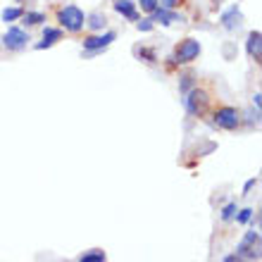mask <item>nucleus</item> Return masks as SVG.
Listing matches in <instances>:
<instances>
[{
	"mask_svg": "<svg viewBox=\"0 0 262 262\" xmlns=\"http://www.w3.org/2000/svg\"><path fill=\"white\" fill-rule=\"evenodd\" d=\"M191 79H193V76H191V74H186V76H181V83H179V89H181V93H186V91H188V86H191Z\"/></svg>",
	"mask_w": 262,
	"mask_h": 262,
	"instance_id": "4be33fe9",
	"label": "nucleus"
},
{
	"mask_svg": "<svg viewBox=\"0 0 262 262\" xmlns=\"http://www.w3.org/2000/svg\"><path fill=\"white\" fill-rule=\"evenodd\" d=\"M236 212H238V207H236V203H229L224 210H222V220L224 222H229V220H234L236 217Z\"/></svg>",
	"mask_w": 262,
	"mask_h": 262,
	"instance_id": "f3484780",
	"label": "nucleus"
},
{
	"mask_svg": "<svg viewBox=\"0 0 262 262\" xmlns=\"http://www.w3.org/2000/svg\"><path fill=\"white\" fill-rule=\"evenodd\" d=\"M150 14H152L150 19L152 21H160V24H174V21L179 19V17H177V12H174V10H167V7H155Z\"/></svg>",
	"mask_w": 262,
	"mask_h": 262,
	"instance_id": "9d476101",
	"label": "nucleus"
},
{
	"mask_svg": "<svg viewBox=\"0 0 262 262\" xmlns=\"http://www.w3.org/2000/svg\"><path fill=\"white\" fill-rule=\"evenodd\" d=\"M248 55L255 60V62H260L262 60V34L260 31H250V36H248Z\"/></svg>",
	"mask_w": 262,
	"mask_h": 262,
	"instance_id": "6e6552de",
	"label": "nucleus"
},
{
	"mask_svg": "<svg viewBox=\"0 0 262 262\" xmlns=\"http://www.w3.org/2000/svg\"><path fill=\"white\" fill-rule=\"evenodd\" d=\"M141 55H143V57H148V62H155V53H152V50H148V48H141Z\"/></svg>",
	"mask_w": 262,
	"mask_h": 262,
	"instance_id": "5701e85b",
	"label": "nucleus"
},
{
	"mask_svg": "<svg viewBox=\"0 0 262 262\" xmlns=\"http://www.w3.org/2000/svg\"><path fill=\"white\" fill-rule=\"evenodd\" d=\"M115 10L119 14H124L126 19L131 21H138V14H136V3H131V0H115Z\"/></svg>",
	"mask_w": 262,
	"mask_h": 262,
	"instance_id": "9b49d317",
	"label": "nucleus"
},
{
	"mask_svg": "<svg viewBox=\"0 0 262 262\" xmlns=\"http://www.w3.org/2000/svg\"><path fill=\"white\" fill-rule=\"evenodd\" d=\"M222 262H238V257H236V255H227V257H224V260H222Z\"/></svg>",
	"mask_w": 262,
	"mask_h": 262,
	"instance_id": "a878e982",
	"label": "nucleus"
},
{
	"mask_svg": "<svg viewBox=\"0 0 262 262\" xmlns=\"http://www.w3.org/2000/svg\"><path fill=\"white\" fill-rule=\"evenodd\" d=\"M255 184H257V179H250L248 184H246V188H243V191H246V193H248V191H250V188H253V186H255Z\"/></svg>",
	"mask_w": 262,
	"mask_h": 262,
	"instance_id": "393cba45",
	"label": "nucleus"
},
{
	"mask_svg": "<svg viewBox=\"0 0 262 262\" xmlns=\"http://www.w3.org/2000/svg\"><path fill=\"white\" fill-rule=\"evenodd\" d=\"M57 21H60V27L69 34H79L86 24V14H83L81 7L76 5H64L57 10Z\"/></svg>",
	"mask_w": 262,
	"mask_h": 262,
	"instance_id": "f257e3e1",
	"label": "nucleus"
},
{
	"mask_svg": "<svg viewBox=\"0 0 262 262\" xmlns=\"http://www.w3.org/2000/svg\"><path fill=\"white\" fill-rule=\"evenodd\" d=\"M198 55H200V43L195 38H184L174 48V55L169 60H172V64H188V62H193Z\"/></svg>",
	"mask_w": 262,
	"mask_h": 262,
	"instance_id": "20e7f679",
	"label": "nucleus"
},
{
	"mask_svg": "<svg viewBox=\"0 0 262 262\" xmlns=\"http://www.w3.org/2000/svg\"><path fill=\"white\" fill-rule=\"evenodd\" d=\"M238 17H241V14H238V7L234 5L227 14H224V17H222V24H224V29H234V27H238Z\"/></svg>",
	"mask_w": 262,
	"mask_h": 262,
	"instance_id": "ddd939ff",
	"label": "nucleus"
},
{
	"mask_svg": "<svg viewBox=\"0 0 262 262\" xmlns=\"http://www.w3.org/2000/svg\"><path fill=\"white\" fill-rule=\"evenodd\" d=\"M31 41L29 38V34L24 31V29L19 27H10L3 34V46H5L7 50H21V48H27V43Z\"/></svg>",
	"mask_w": 262,
	"mask_h": 262,
	"instance_id": "0eeeda50",
	"label": "nucleus"
},
{
	"mask_svg": "<svg viewBox=\"0 0 262 262\" xmlns=\"http://www.w3.org/2000/svg\"><path fill=\"white\" fill-rule=\"evenodd\" d=\"M162 3V7H167V10H174V7L184 5V0H160Z\"/></svg>",
	"mask_w": 262,
	"mask_h": 262,
	"instance_id": "412c9836",
	"label": "nucleus"
},
{
	"mask_svg": "<svg viewBox=\"0 0 262 262\" xmlns=\"http://www.w3.org/2000/svg\"><path fill=\"white\" fill-rule=\"evenodd\" d=\"M212 119H214V124L224 131H234L241 124V115H238V110H236L234 105H220V107L214 110Z\"/></svg>",
	"mask_w": 262,
	"mask_h": 262,
	"instance_id": "7ed1b4c3",
	"label": "nucleus"
},
{
	"mask_svg": "<svg viewBox=\"0 0 262 262\" xmlns=\"http://www.w3.org/2000/svg\"><path fill=\"white\" fill-rule=\"evenodd\" d=\"M138 5H141V10H145V12H152L155 7H160L158 0H138Z\"/></svg>",
	"mask_w": 262,
	"mask_h": 262,
	"instance_id": "6ab92c4d",
	"label": "nucleus"
},
{
	"mask_svg": "<svg viewBox=\"0 0 262 262\" xmlns=\"http://www.w3.org/2000/svg\"><path fill=\"white\" fill-rule=\"evenodd\" d=\"M184 105H186V110L191 112V115H195V117H203V115L207 112V107H210V93H207L205 89L195 86V89L186 91Z\"/></svg>",
	"mask_w": 262,
	"mask_h": 262,
	"instance_id": "f03ea898",
	"label": "nucleus"
},
{
	"mask_svg": "<svg viewBox=\"0 0 262 262\" xmlns=\"http://www.w3.org/2000/svg\"><path fill=\"white\" fill-rule=\"evenodd\" d=\"M152 19L150 17H145V19H138V31H152Z\"/></svg>",
	"mask_w": 262,
	"mask_h": 262,
	"instance_id": "aec40b11",
	"label": "nucleus"
},
{
	"mask_svg": "<svg viewBox=\"0 0 262 262\" xmlns=\"http://www.w3.org/2000/svg\"><path fill=\"white\" fill-rule=\"evenodd\" d=\"M79 262H105V253L93 248V250H89V253H83V255L79 257Z\"/></svg>",
	"mask_w": 262,
	"mask_h": 262,
	"instance_id": "2eb2a0df",
	"label": "nucleus"
},
{
	"mask_svg": "<svg viewBox=\"0 0 262 262\" xmlns=\"http://www.w3.org/2000/svg\"><path fill=\"white\" fill-rule=\"evenodd\" d=\"M253 105L260 110V105H262V96H260V93H255V96H253Z\"/></svg>",
	"mask_w": 262,
	"mask_h": 262,
	"instance_id": "b1692460",
	"label": "nucleus"
},
{
	"mask_svg": "<svg viewBox=\"0 0 262 262\" xmlns=\"http://www.w3.org/2000/svg\"><path fill=\"white\" fill-rule=\"evenodd\" d=\"M86 24H89V29H93V31H103L105 29V24H107V19H105V14H100V12H93L91 17H86Z\"/></svg>",
	"mask_w": 262,
	"mask_h": 262,
	"instance_id": "f8f14e48",
	"label": "nucleus"
},
{
	"mask_svg": "<svg viewBox=\"0 0 262 262\" xmlns=\"http://www.w3.org/2000/svg\"><path fill=\"white\" fill-rule=\"evenodd\" d=\"M21 17H24V24H27V27H36V24L46 21V14L43 12H27V14H21Z\"/></svg>",
	"mask_w": 262,
	"mask_h": 262,
	"instance_id": "dca6fc26",
	"label": "nucleus"
},
{
	"mask_svg": "<svg viewBox=\"0 0 262 262\" xmlns=\"http://www.w3.org/2000/svg\"><path fill=\"white\" fill-rule=\"evenodd\" d=\"M21 14H24V10H21V7H5L0 17H3V21L7 24V21H17V19H21Z\"/></svg>",
	"mask_w": 262,
	"mask_h": 262,
	"instance_id": "4468645a",
	"label": "nucleus"
},
{
	"mask_svg": "<svg viewBox=\"0 0 262 262\" xmlns=\"http://www.w3.org/2000/svg\"><path fill=\"white\" fill-rule=\"evenodd\" d=\"M253 212H255V210L246 207V210H241V212L236 214V222H238V224H248V222L253 220Z\"/></svg>",
	"mask_w": 262,
	"mask_h": 262,
	"instance_id": "a211bd4d",
	"label": "nucleus"
},
{
	"mask_svg": "<svg viewBox=\"0 0 262 262\" xmlns=\"http://www.w3.org/2000/svg\"><path fill=\"white\" fill-rule=\"evenodd\" d=\"M117 38L115 31H105L100 36H89V38H83V50H86V55H96V53H103L112 41Z\"/></svg>",
	"mask_w": 262,
	"mask_h": 262,
	"instance_id": "423d86ee",
	"label": "nucleus"
},
{
	"mask_svg": "<svg viewBox=\"0 0 262 262\" xmlns=\"http://www.w3.org/2000/svg\"><path fill=\"white\" fill-rule=\"evenodd\" d=\"M57 41H62V29L46 27V29H43V41H41V43H36V48H38V50L50 48V46H55Z\"/></svg>",
	"mask_w": 262,
	"mask_h": 262,
	"instance_id": "1a4fd4ad",
	"label": "nucleus"
},
{
	"mask_svg": "<svg viewBox=\"0 0 262 262\" xmlns=\"http://www.w3.org/2000/svg\"><path fill=\"white\" fill-rule=\"evenodd\" d=\"M236 257H248V260H260V234L257 231H248L243 236V241L238 243Z\"/></svg>",
	"mask_w": 262,
	"mask_h": 262,
	"instance_id": "39448f33",
	"label": "nucleus"
}]
</instances>
